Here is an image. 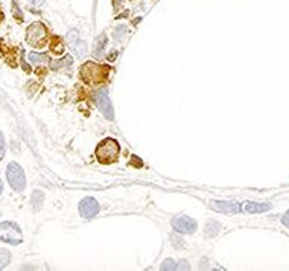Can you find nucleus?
Listing matches in <instances>:
<instances>
[{"instance_id":"nucleus-1","label":"nucleus","mask_w":289,"mask_h":271,"mask_svg":"<svg viewBox=\"0 0 289 271\" xmlns=\"http://www.w3.org/2000/svg\"><path fill=\"white\" fill-rule=\"evenodd\" d=\"M119 152H120V148H119L118 141L114 138H105L96 147L95 155L99 162L108 165V163H114L118 159Z\"/></svg>"},{"instance_id":"nucleus-2","label":"nucleus","mask_w":289,"mask_h":271,"mask_svg":"<svg viewBox=\"0 0 289 271\" xmlns=\"http://www.w3.org/2000/svg\"><path fill=\"white\" fill-rule=\"evenodd\" d=\"M0 242L17 246L23 242V233L19 224L13 222H3L0 223Z\"/></svg>"},{"instance_id":"nucleus-3","label":"nucleus","mask_w":289,"mask_h":271,"mask_svg":"<svg viewBox=\"0 0 289 271\" xmlns=\"http://www.w3.org/2000/svg\"><path fill=\"white\" fill-rule=\"evenodd\" d=\"M106 75H108V68L101 67L95 63H87L81 68V78L90 84L105 81Z\"/></svg>"},{"instance_id":"nucleus-4","label":"nucleus","mask_w":289,"mask_h":271,"mask_svg":"<svg viewBox=\"0 0 289 271\" xmlns=\"http://www.w3.org/2000/svg\"><path fill=\"white\" fill-rule=\"evenodd\" d=\"M6 176H7V180H9L12 189H14L16 192H23L24 190V188H26V175H24L20 165H17L16 162L9 163L7 169H6Z\"/></svg>"},{"instance_id":"nucleus-5","label":"nucleus","mask_w":289,"mask_h":271,"mask_svg":"<svg viewBox=\"0 0 289 271\" xmlns=\"http://www.w3.org/2000/svg\"><path fill=\"white\" fill-rule=\"evenodd\" d=\"M67 43L78 58H84L88 54V46L84 40H81L79 33L77 30H70L67 33Z\"/></svg>"},{"instance_id":"nucleus-6","label":"nucleus","mask_w":289,"mask_h":271,"mask_svg":"<svg viewBox=\"0 0 289 271\" xmlns=\"http://www.w3.org/2000/svg\"><path fill=\"white\" fill-rule=\"evenodd\" d=\"M46 37H47V28L43 23H33L27 28V41L34 47H40L41 44H44Z\"/></svg>"},{"instance_id":"nucleus-7","label":"nucleus","mask_w":289,"mask_h":271,"mask_svg":"<svg viewBox=\"0 0 289 271\" xmlns=\"http://www.w3.org/2000/svg\"><path fill=\"white\" fill-rule=\"evenodd\" d=\"M171 227L183 234H193L197 229V223L194 219L187 216H179L171 219Z\"/></svg>"},{"instance_id":"nucleus-8","label":"nucleus","mask_w":289,"mask_h":271,"mask_svg":"<svg viewBox=\"0 0 289 271\" xmlns=\"http://www.w3.org/2000/svg\"><path fill=\"white\" fill-rule=\"evenodd\" d=\"M78 212L84 219H92L99 213V203L94 197H84L78 204Z\"/></svg>"},{"instance_id":"nucleus-9","label":"nucleus","mask_w":289,"mask_h":271,"mask_svg":"<svg viewBox=\"0 0 289 271\" xmlns=\"http://www.w3.org/2000/svg\"><path fill=\"white\" fill-rule=\"evenodd\" d=\"M96 105L106 120H114V109H112V104H111L106 90H101L96 93Z\"/></svg>"},{"instance_id":"nucleus-10","label":"nucleus","mask_w":289,"mask_h":271,"mask_svg":"<svg viewBox=\"0 0 289 271\" xmlns=\"http://www.w3.org/2000/svg\"><path fill=\"white\" fill-rule=\"evenodd\" d=\"M210 209L220 212V213H225V215H233V213H238L240 212V204L236 202H218L214 200L210 203Z\"/></svg>"},{"instance_id":"nucleus-11","label":"nucleus","mask_w":289,"mask_h":271,"mask_svg":"<svg viewBox=\"0 0 289 271\" xmlns=\"http://www.w3.org/2000/svg\"><path fill=\"white\" fill-rule=\"evenodd\" d=\"M272 206L269 203H258V202H245L241 206V210L245 213H263L269 210Z\"/></svg>"},{"instance_id":"nucleus-12","label":"nucleus","mask_w":289,"mask_h":271,"mask_svg":"<svg viewBox=\"0 0 289 271\" xmlns=\"http://www.w3.org/2000/svg\"><path fill=\"white\" fill-rule=\"evenodd\" d=\"M108 43V37L105 36V33H102L96 41H95V47H94V55L98 58V57H102L104 51H105V46Z\"/></svg>"},{"instance_id":"nucleus-13","label":"nucleus","mask_w":289,"mask_h":271,"mask_svg":"<svg viewBox=\"0 0 289 271\" xmlns=\"http://www.w3.org/2000/svg\"><path fill=\"white\" fill-rule=\"evenodd\" d=\"M218 231H220V223H218V222H216V220H210V222L206 224L204 234H206V237H207V239H211V237H214Z\"/></svg>"},{"instance_id":"nucleus-14","label":"nucleus","mask_w":289,"mask_h":271,"mask_svg":"<svg viewBox=\"0 0 289 271\" xmlns=\"http://www.w3.org/2000/svg\"><path fill=\"white\" fill-rule=\"evenodd\" d=\"M43 202H44V195L41 190H34L33 195H31V206L34 210H40L41 206H43Z\"/></svg>"},{"instance_id":"nucleus-15","label":"nucleus","mask_w":289,"mask_h":271,"mask_svg":"<svg viewBox=\"0 0 289 271\" xmlns=\"http://www.w3.org/2000/svg\"><path fill=\"white\" fill-rule=\"evenodd\" d=\"M10 253L4 248H0V270L4 269L9 263H10Z\"/></svg>"},{"instance_id":"nucleus-16","label":"nucleus","mask_w":289,"mask_h":271,"mask_svg":"<svg viewBox=\"0 0 289 271\" xmlns=\"http://www.w3.org/2000/svg\"><path fill=\"white\" fill-rule=\"evenodd\" d=\"M28 58L33 64H40V63H47L48 61V57L44 54H37V53H30L28 54Z\"/></svg>"},{"instance_id":"nucleus-17","label":"nucleus","mask_w":289,"mask_h":271,"mask_svg":"<svg viewBox=\"0 0 289 271\" xmlns=\"http://www.w3.org/2000/svg\"><path fill=\"white\" fill-rule=\"evenodd\" d=\"M162 269H163V270H166V269H168V270H176V269H179V266H177L171 258H169V260L165 261V264L162 266Z\"/></svg>"},{"instance_id":"nucleus-18","label":"nucleus","mask_w":289,"mask_h":271,"mask_svg":"<svg viewBox=\"0 0 289 271\" xmlns=\"http://www.w3.org/2000/svg\"><path fill=\"white\" fill-rule=\"evenodd\" d=\"M6 155V141H4V136L0 132V161L4 158Z\"/></svg>"},{"instance_id":"nucleus-19","label":"nucleus","mask_w":289,"mask_h":271,"mask_svg":"<svg viewBox=\"0 0 289 271\" xmlns=\"http://www.w3.org/2000/svg\"><path fill=\"white\" fill-rule=\"evenodd\" d=\"M282 223H284V224H285V226L289 229V210L285 213V215H284V216H282Z\"/></svg>"},{"instance_id":"nucleus-20","label":"nucleus","mask_w":289,"mask_h":271,"mask_svg":"<svg viewBox=\"0 0 289 271\" xmlns=\"http://www.w3.org/2000/svg\"><path fill=\"white\" fill-rule=\"evenodd\" d=\"M28 3H31L33 6H41L44 3V0H27Z\"/></svg>"},{"instance_id":"nucleus-21","label":"nucleus","mask_w":289,"mask_h":271,"mask_svg":"<svg viewBox=\"0 0 289 271\" xmlns=\"http://www.w3.org/2000/svg\"><path fill=\"white\" fill-rule=\"evenodd\" d=\"M1 192H3V183H1V179H0V195H1Z\"/></svg>"}]
</instances>
